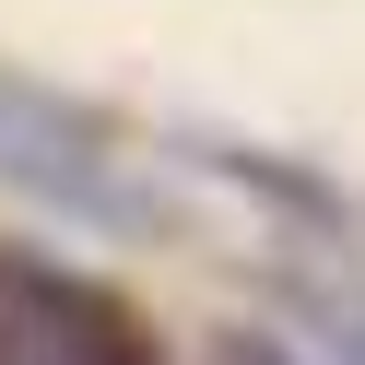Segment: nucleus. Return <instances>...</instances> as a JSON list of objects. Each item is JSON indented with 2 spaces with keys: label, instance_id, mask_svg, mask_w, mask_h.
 I'll use <instances>...</instances> for the list:
<instances>
[{
  "label": "nucleus",
  "instance_id": "nucleus-1",
  "mask_svg": "<svg viewBox=\"0 0 365 365\" xmlns=\"http://www.w3.org/2000/svg\"><path fill=\"white\" fill-rule=\"evenodd\" d=\"M0 365H130L118 318L48 271H0Z\"/></svg>",
  "mask_w": 365,
  "mask_h": 365
}]
</instances>
